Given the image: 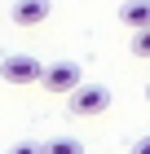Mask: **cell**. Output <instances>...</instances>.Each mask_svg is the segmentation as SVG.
Masks as SVG:
<instances>
[{
	"label": "cell",
	"instance_id": "1",
	"mask_svg": "<svg viewBox=\"0 0 150 154\" xmlns=\"http://www.w3.org/2000/svg\"><path fill=\"white\" fill-rule=\"evenodd\" d=\"M106 106H110V88L106 84H80L75 93H66V110L75 119H93V115H102Z\"/></svg>",
	"mask_w": 150,
	"mask_h": 154
},
{
	"label": "cell",
	"instance_id": "2",
	"mask_svg": "<svg viewBox=\"0 0 150 154\" xmlns=\"http://www.w3.org/2000/svg\"><path fill=\"white\" fill-rule=\"evenodd\" d=\"M44 66L31 57V53H9V57L0 62V79L13 84V88H27V84H40Z\"/></svg>",
	"mask_w": 150,
	"mask_h": 154
},
{
	"label": "cell",
	"instance_id": "3",
	"mask_svg": "<svg viewBox=\"0 0 150 154\" xmlns=\"http://www.w3.org/2000/svg\"><path fill=\"white\" fill-rule=\"evenodd\" d=\"M40 84H44L49 93L66 97V93H75V88L84 84V71L75 66V62H53V66H44V75H40Z\"/></svg>",
	"mask_w": 150,
	"mask_h": 154
},
{
	"label": "cell",
	"instance_id": "4",
	"mask_svg": "<svg viewBox=\"0 0 150 154\" xmlns=\"http://www.w3.org/2000/svg\"><path fill=\"white\" fill-rule=\"evenodd\" d=\"M13 22L18 26H40L49 22V13H53V0H13Z\"/></svg>",
	"mask_w": 150,
	"mask_h": 154
},
{
	"label": "cell",
	"instance_id": "5",
	"mask_svg": "<svg viewBox=\"0 0 150 154\" xmlns=\"http://www.w3.org/2000/svg\"><path fill=\"white\" fill-rule=\"evenodd\" d=\"M119 22H124L128 31L150 26V0H128V5H119Z\"/></svg>",
	"mask_w": 150,
	"mask_h": 154
},
{
	"label": "cell",
	"instance_id": "6",
	"mask_svg": "<svg viewBox=\"0 0 150 154\" xmlns=\"http://www.w3.org/2000/svg\"><path fill=\"white\" fill-rule=\"evenodd\" d=\"M40 145H44V154H84V141H75V137H49Z\"/></svg>",
	"mask_w": 150,
	"mask_h": 154
},
{
	"label": "cell",
	"instance_id": "7",
	"mask_svg": "<svg viewBox=\"0 0 150 154\" xmlns=\"http://www.w3.org/2000/svg\"><path fill=\"white\" fill-rule=\"evenodd\" d=\"M132 57H150V26L132 31Z\"/></svg>",
	"mask_w": 150,
	"mask_h": 154
},
{
	"label": "cell",
	"instance_id": "8",
	"mask_svg": "<svg viewBox=\"0 0 150 154\" xmlns=\"http://www.w3.org/2000/svg\"><path fill=\"white\" fill-rule=\"evenodd\" d=\"M9 154H44V145H35V141H18V145H9Z\"/></svg>",
	"mask_w": 150,
	"mask_h": 154
},
{
	"label": "cell",
	"instance_id": "9",
	"mask_svg": "<svg viewBox=\"0 0 150 154\" xmlns=\"http://www.w3.org/2000/svg\"><path fill=\"white\" fill-rule=\"evenodd\" d=\"M128 154H150V137H137V141H132V150Z\"/></svg>",
	"mask_w": 150,
	"mask_h": 154
},
{
	"label": "cell",
	"instance_id": "10",
	"mask_svg": "<svg viewBox=\"0 0 150 154\" xmlns=\"http://www.w3.org/2000/svg\"><path fill=\"white\" fill-rule=\"evenodd\" d=\"M146 101H150V84H146Z\"/></svg>",
	"mask_w": 150,
	"mask_h": 154
}]
</instances>
